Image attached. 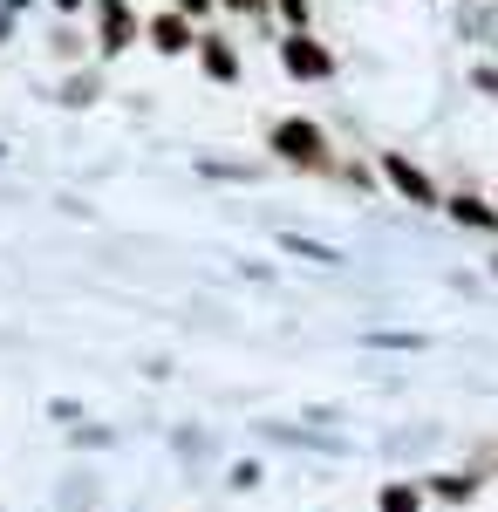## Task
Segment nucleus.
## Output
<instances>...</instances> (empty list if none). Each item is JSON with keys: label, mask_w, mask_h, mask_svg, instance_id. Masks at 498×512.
<instances>
[{"label": "nucleus", "mask_w": 498, "mask_h": 512, "mask_svg": "<svg viewBox=\"0 0 498 512\" xmlns=\"http://www.w3.org/2000/svg\"><path fill=\"white\" fill-rule=\"evenodd\" d=\"M273 151H280L287 164L321 171V164H328V137H321V123H307V117H280L273 123Z\"/></svg>", "instance_id": "1"}, {"label": "nucleus", "mask_w": 498, "mask_h": 512, "mask_svg": "<svg viewBox=\"0 0 498 512\" xmlns=\"http://www.w3.org/2000/svg\"><path fill=\"white\" fill-rule=\"evenodd\" d=\"M280 69H287V76H301V82H321V76H335V48H328V41H314L307 28H294V35L280 41Z\"/></svg>", "instance_id": "2"}, {"label": "nucleus", "mask_w": 498, "mask_h": 512, "mask_svg": "<svg viewBox=\"0 0 498 512\" xmlns=\"http://www.w3.org/2000/svg\"><path fill=\"white\" fill-rule=\"evenodd\" d=\"M383 178H389V192H403L410 205H423V212H430V205H444V192L423 178V164H410L403 151H383Z\"/></svg>", "instance_id": "3"}, {"label": "nucleus", "mask_w": 498, "mask_h": 512, "mask_svg": "<svg viewBox=\"0 0 498 512\" xmlns=\"http://www.w3.org/2000/svg\"><path fill=\"white\" fill-rule=\"evenodd\" d=\"M485 492V472H437L423 485V499H437V506H471Z\"/></svg>", "instance_id": "4"}, {"label": "nucleus", "mask_w": 498, "mask_h": 512, "mask_svg": "<svg viewBox=\"0 0 498 512\" xmlns=\"http://www.w3.org/2000/svg\"><path fill=\"white\" fill-rule=\"evenodd\" d=\"M96 28H103V55L130 48V41H137V14H130V0H103V7H96Z\"/></svg>", "instance_id": "5"}, {"label": "nucleus", "mask_w": 498, "mask_h": 512, "mask_svg": "<svg viewBox=\"0 0 498 512\" xmlns=\"http://www.w3.org/2000/svg\"><path fill=\"white\" fill-rule=\"evenodd\" d=\"M151 48H157V55H185V48H198L192 21H185V14H157V21H151Z\"/></svg>", "instance_id": "6"}, {"label": "nucleus", "mask_w": 498, "mask_h": 512, "mask_svg": "<svg viewBox=\"0 0 498 512\" xmlns=\"http://www.w3.org/2000/svg\"><path fill=\"white\" fill-rule=\"evenodd\" d=\"M444 212H451L458 226H471V233H498V205H485V198H471V192L444 198Z\"/></svg>", "instance_id": "7"}, {"label": "nucleus", "mask_w": 498, "mask_h": 512, "mask_svg": "<svg viewBox=\"0 0 498 512\" xmlns=\"http://www.w3.org/2000/svg\"><path fill=\"white\" fill-rule=\"evenodd\" d=\"M198 62H205V76H212V82L239 76V55H232V41H219V35H198Z\"/></svg>", "instance_id": "8"}, {"label": "nucleus", "mask_w": 498, "mask_h": 512, "mask_svg": "<svg viewBox=\"0 0 498 512\" xmlns=\"http://www.w3.org/2000/svg\"><path fill=\"white\" fill-rule=\"evenodd\" d=\"M376 512H423V485H410V478H389L383 492H376Z\"/></svg>", "instance_id": "9"}, {"label": "nucleus", "mask_w": 498, "mask_h": 512, "mask_svg": "<svg viewBox=\"0 0 498 512\" xmlns=\"http://www.w3.org/2000/svg\"><path fill=\"white\" fill-rule=\"evenodd\" d=\"M280 14H287V21L301 28V21H307V0H280Z\"/></svg>", "instance_id": "10"}, {"label": "nucleus", "mask_w": 498, "mask_h": 512, "mask_svg": "<svg viewBox=\"0 0 498 512\" xmlns=\"http://www.w3.org/2000/svg\"><path fill=\"white\" fill-rule=\"evenodd\" d=\"M478 89H485V96H498V69H478Z\"/></svg>", "instance_id": "11"}, {"label": "nucleus", "mask_w": 498, "mask_h": 512, "mask_svg": "<svg viewBox=\"0 0 498 512\" xmlns=\"http://www.w3.org/2000/svg\"><path fill=\"white\" fill-rule=\"evenodd\" d=\"M232 14H260V7H267V0H226Z\"/></svg>", "instance_id": "12"}, {"label": "nucleus", "mask_w": 498, "mask_h": 512, "mask_svg": "<svg viewBox=\"0 0 498 512\" xmlns=\"http://www.w3.org/2000/svg\"><path fill=\"white\" fill-rule=\"evenodd\" d=\"M205 7H212V0H178V14H205Z\"/></svg>", "instance_id": "13"}, {"label": "nucleus", "mask_w": 498, "mask_h": 512, "mask_svg": "<svg viewBox=\"0 0 498 512\" xmlns=\"http://www.w3.org/2000/svg\"><path fill=\"white\" fill-rule=\"evenodd\" d=\"M55 7H76V0H55Z\"/></svg>", "instance_id": "14"}, {"label": "nucleus", "mask_w": 498, "mask_h": 512, "mask_svg": "<svg viewBox=\"0 0 498 512\" xmlns=\"http://www.w3.org/2000/svg\"><path fill=\"white\" fill-rule=\"evenodd\" d=\"M492 465H498V451H492Z\"/></svg>", "instance_id": "15"}]
</instances>
